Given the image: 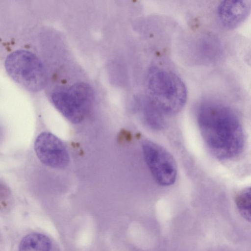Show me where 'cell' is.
I'll use <instances>...</instances> for the list:
<instances>
[{
	"mask_svg": "<svg viewBox=\"0 0 251 251\" xmlns=\"http://www.w3.org/2000/svg\"><path fill=\"white\" fill-rule=\"evenodd\" d=\"M197 121L205 144L216 158L231 159L242 152L245 144L243 128L230 107L219 102H205L199 108Z\"/></svg>",
	"mask_w": 251,
	"mask_h": 251,
	"instance_id": "6da1fadb",
	"label": "cell"
},
{
	"mask_svg": "<svg viewBox=\"0 0 251 251\" xmlns=\"http://www.w3.org/2000/svg\"><path fill=\"white\" fill-rule=\"evenodd\" d=\"M95 98L92 87L84 83H75L68 89L58 90L51 95L56 108L69 121L80 123L90 110Z\"/></svg>",
	"mask_w": 251,
	"mask_h": 251,
	"instance_id": "277c9868",
	"label": "cell"
},
{
	"mask_svg": "<svg viewBox=\"0 0 251 251\" xmlns=\"http://www.w3.org/2000/svg\"><path fill=\"white\" fill-rule=\"evenodd\" d=\"M142 148L147 165L155 181L163 186L173 184L177 176V166L172 155L150 140L143 141Z\"/></svg>",
	"mask_w": 251,
	"mask_h": 251,
	"instance_id": "5b68a950",
	"label": "cell"
},
{
	"mask_svg": "<svg viewBox=\"0 0 251 251\" xmlns=\"http://www.w3.org/2000/svg\"><path fill=\"white\" fill-rule=\"evenodd\" d=\"M51 242L45 234L30 233L21 241L18 251H51Z\"/></svg>",
	"mask_w": 251,
	"mask_h": 251,
	"instance_id": "ba28073f",
	"label": "cell"
},
{
	"mask_svg": "<svg viewBox=\"0 0 251 251\" xmlns=\"http://www.w3.org/2000/svg\"><path fill=\"white\" fill-rule=\"evenodd\" d=\"M236 204L241 214L246 219H251V189L246 188L236 197Z\"/></svg>",
	"mask_w": 251,
	"mask_h": 251,
	"instance_id": "9c48e42d",
	"label": "cell"
},
{
	"mask_svg": "<svg viewBox=\"0 0 251 251\" xmlns=\"http://www.w3.org/2000/svg\"><path fill=\"white\" fill-rule=\"evenodd\" d=\"M5 66L8 75L28 91H39L46 86L48 75L41 61L33 53L18 50L6 59Z\"/></svg>",
	"mask_w": 251,
	"mask_h": 251,
	"instance_id": "3957f363",
	"label": "cell"
},
{
	"mask_svg": "<svg viewBox=\"0 0 251 251\" xmlns=\"http://www.w3.org/2000/svg\"><path fill=\"white\" fill-rule=\"evenodd\" d=\"M251 1L226 0L219 2L216 14L221 25L227 29L238 27L247 18L251 11Z\"/></svg>",
	"mask_w": 251,
	"mask_h": 251,
	"instance_id": "52a82bcc",
	"label": "cell"
},
{
	"mask_svg": "<svg viewBox=\"0 0 251 251\" xmlns=\"http://www.w3.org/2000/svg\"><path fill=\"white\" fill-rule=\"evenodd\" d=\"M149 101L164 115L179 112L188 96L187 87L174 71L159 66L149 69L147 78Z\"/></svg>",
	"mask_w": 251,
	"mask_h": 251,
	"instance_id": "7a4b0ae2",
	"label": "cell"
},
{
	"mask_svg": "<svg viewBox=\"0 0 251 251\" xmlns=\"http://www.w3.org/2000/svg\"><path fill=\"white\" fill-rule=\"evenodd\" d=\"M36 154L44 164L49 167L63 169L70 162L68 151L61 140L53 134L44 132L36 138L34 143Z\"/></svg>",
	"mask_w": 251,
	"mask_h": 251,
	"instance_id": "8992f818",
	"label": "cell"
}]
</instances>
